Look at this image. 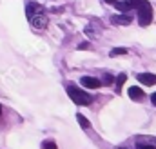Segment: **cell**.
Listing matches in <instances>:
<instances>
[{
  "instance_id": "cell-1",
  "label": "cell",
  "mask_w": 156,
  "mask_h": 149,
  "mask_svg": "<svg viewBox=\"0 0 156 149\" xmlns=\"http://www.w3.org/2000/svg\"><path fill=\"white\" fill-rule=\"evenodd\" d=\"M138 20L142 27H147L153 22V5L147 0H140L138 4Z\"/></svg>"
},
{
  "instance_id": "cell-2",
  "label": "cell",
  "mask_w": 156,
  "mask_h": 149,
  "mask_svg": "<svg viewBox=\"0 0 156 149\" xmlns=\"http://www.w3.org/2000/svg\"><path fill=\"white\" fill-rule=\"evenodd\" d=\"M67 95L71 96V100H73L75 104H78V106H89L91 100H93L85 91L78 89V87H75V85H69V87H67Z\"/></svg>"
},
{
  "instance_id": "cell-3",
  "label": "cell",
  "mask_w": 156,
  "mask_h": 149,
  "mask_svg": "<svg viewBox=\"0 0 156 149\" xmlns=\"http://www.w3.org/2000/svg\"><path fill=\"white\" fill-rule=\"evenodd\" d=\"M29 22H31V26H33L35 29H45L49 20H47V16H45L44 11H38V13H35V15L29 16Z\"/></svg>"
},
{
  "instance_id": "cell-4",
  "label": "cell",
  "mask_w": 156,
  "mask_h": 149,
  "mask_svg": "<svg viewBox=\"0 0 156 149\" xmlns=\"http://www.w3.org/2000/svg\"><path fill=\"white\" fill-rule=\"evenodd\" d=\"M80 84L85 87V89H98L102 85L100 78H94V76H82L80 78Z\"/></svg>"
},
{
  "instance_id": "cell-5",
  "label": "cell",
  "mask_w": 156,
  "mask_h": 149,
  "mask_svg": "<svg viewBox=\"0 0 156 149\" xmlns=\"http://www.w3.org/2000/svg\"><path fill=\"white\" fill-rule=\"evenodd\" d=\"M118 7V11H122V13H127V11H131L133 7H138V4H140V0H123V2H115Z\"/></svg>"
},
{
  "instance_id": "cell-6",
  "label": "cell",
  "mask_w": 156,
  "mask_h": 149,
  "mask_svg": "<svg viewBox=\"0 0 156 149\" xmlns=\"http://www.w3.org/2000/svg\"><path fill=\"white\" fill-rule=\"evenodd\" d=\"M136 78H138L144 85H154L156 84V74H153V73H140Z\"/></svg>"
},
{
  "instance_id": "cell-7",
  "label": "cell",
  "mask_w": 156,
  "mask_h": 149,
  "mask_svg": "<svg viewBox=\"0 0 156 149\" xmlns=\"http://www.w3.org/2000/svg\"><path fill=\"white\" fill-rule=\"evenodd\" d=\"M111 22H113V24H118V26H129V24H131V15H127V13H123V15H115V16L111 18Z\"/></svg>"
},
{
  "instance_id": "cell-8",
  "label": "cell",
  "mask_w": 156,
  "mask_h": 149,
  "mask_svg": "<svg viewBox=\"0 0 156 149\" xmlns=\"http://www.w3.org/2000/svg\"><path fill=\"white\" fill-rule=\"evenodd\" d=\"M129 98H133V100H142L144 98V91L140 89V87H136V85H133V87H129Z\"/></svg>"
},
{
  "instance_id": "cell-9",
  "label": "cell",
  "mask_w": 156,
  "mask_h": 149,
  "mask_svg": "<svg viewBox=\"0 0 156 149\" xmlns=\"http://www.w3.org/2000/svg\"><path fill=\"white\" fill-rule=\"evenodd\" d=\"M127 53H129L127 47H113L109 51V56H120V55H127Z\"/></svg>"
},
{
  "instance_id": "cell-10",
  "label": "cell",
  "mask_w": 156,
  "mask_h": 149,
  "mask_svg": "<svg viewBox=\"0 0 156 149\" xmlns=\"http://www.w3.org/2000/svg\"><path fill=\"white\" fill-rule=\"evenodd\" d=\"M125 78H127V74H125V73H120L116 76V87H115V89H116V93L122 91V85L125 84Z\"/></svg>"
},
{
  "instance_id": "cell-11",
  "label": "cell",
  "mask_w": 156,
  "mask_h": 149,
  "mask_svg": "<svg viewBox=\"0 0 156 149\" xmlns=\"http://www.w3.org/2000/svg\"><path fill=\"white\" fill-rule=\"evenodd\" d=\"M76 118H78V122H80V125L83 127V129H89L91 127V124H89V120L83 116V114H76Z\"/></svg>"
},
{
  "instance_id": "cell-12",
  "label": "cell",
  "mask_w": 156,
  "mask_h": 149,
  "mask_svg": "<svg viewBox=\"0 0 156 149\" xmlns=\"http://www.w3.org/2000/svg\"><path fill=\"white\" fill-rule=\"evenodd\" d=\"M42 149H58V147L53 140H45V142H42Z\"/></svg>"
},
{
  "instance_id": "cell-13",
  "label": "cell",
  "mask_w": 156,
  "mask_h": 149,
  "mask_svg": "<svg viewBox=\"0 0 156 149\" xmlns=\"http://www.w3.org/2000/svg\"><path fill=\"white\" fill-rule=\"evenodd\" d=\"M113 80H115V78H113L111 74H105V76H104V82H102V84H105V85H111V84H113Z\"/></svg>"
},
{
  "instance_id": "cell-14",
  "label": "cell",
  "mask_w": 156,
  "mask_h": 149,
  "mask_svg": "<svg viewBox=\"0 0 156 149\" xmlns=\"http://www.w3.org/2000/svg\"><path fill=\"white\" fill-rule=\"evenodd\" d=\"M89 47V42H82L80 45H78V49H87Z\"/></svg>"
},
{
  "instance_id": "cell-15",
  "label": "cell",
  "mask_w": 156,
  "mask_h": 149,
  "mask_svg": "<svg viewBox=\"0 0 156 149\" xmlns=\"http://www.w3.org/2000/svg\"><path fill=\"white\" fill-rule=\"evenodd\" d=\"M138 149H156L154 146H142V144H138Z\"/></svg>"
},
{
  "instance_id": "cell-16",
  "label": "cell",
  "mask_w": 156,
  "mask_h": 149,
  "mask_svg": "<svg viewBox=\"0 0 156 149\" xmlns=\"http://www.w3.org/2000/svg\"><path fill=\"white\" fill-rule=\"evenodd\" d=\"M151 102L156 106V93H153V95H151Z\"/></svg>"
},
{
  "instance_id": "cell-17",
  "label": "cell",
  "mask_w": 156,
  "mask_h": 149,
  "mask_svg": "<svg viewBox=\"0 0 156 149\" xmlns=\"http://www.w3.org/2000/svg\"><path fill=\"white\" fill-rule=\"evenodd\" d=\"M107 4H115V2H118V0H105Z\"/></svg>"
},
{
  "instance_id": "cell-18",
  "label": "cell",
  "mask_w": 156,
  "mask_h": 149,
  "mask_svg": "<svg viewBox=\"0 0 156 149\" xmlns=\"http://www.w3.org/2000/svg\"><path fill=\"white\" fill-rule=\"evenodd\" d=\"M0 113H2V107H0Z\"/></svg>"
}]
</instances>
